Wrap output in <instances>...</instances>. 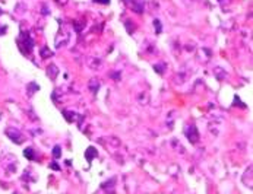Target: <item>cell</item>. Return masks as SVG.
Instances as JSON below:
<instances>
[{
	"instance_id": "5bb4252c",
	"label": "cell",
	"mask_w": 253,
	"mask_h": 194,
	"mask_svg": "<svg viewBox=\"0 0 253 194\" xmlns=\"http://www.w3.org/2000/svg\"><path fill=\"white\" fill-rule=\"evenodd\" d=\"M94 2H98V3H110V0H94Z\"/></svg>"
},
{
	"instance_id": "e0dca14e",
	"label": "cell",
	"mask_w": 253,
	"mask_h": 194,
	"mask_svg": "<svg viewBox=\"0 0 253 194\" xmlns=\"http://www.w3.org/2000/svg\"><path fill=\"white\" fill-rule=\"evenodd\" d=\"M125 2H129V0H125Z\"/></svg>"
},
{
	"instance_id": "4fadbf2b",
	"label": "cell",
	"mask_w": 253,
	"mask_h": 194,
	"mask_svg": "<svg viewBox=\"0 0 253 194\" xmlns=\"http://www.w3.org/2000/svg\"><path fill=\"white\" fill-rule=\"evenodd\" d=\"M7 28L6 27H2V25H0V35H2V34H5V31H6Z\"/></svg>"
},
{
	"instance_id": "ba28073f",
	"label": "cell",
	"mask_w": 253,
	"mask_h": 194,
	"mask_svg": "<svg viewBox=\"0 0 253 194\" xmlns=\"http://www.w3.org/2000/svg\"><path fill=\"white\" fill-rule=\"evenodd\" d=\"M98 88H100V82H98V81L92 79V81L89 82V89H91L92 92H97V91H98Z\"/></svg>"
},
{
	"instance_id": "7a4b0ae2",
	"label": "cell",
	"mask_w": 253,
	"mask_h": 194,
	"mask_svg": "<svg viewBox=\"0 0 253 194\" xmlns=\"http://www.w3.org/2000/svg\"><path fill=\"white\" fill-rule=\"evenodd\" d=\"M18 42H19V45H20V44H25V47H27V53H31V50H32V47H34V41L31 40L29 34L22 32L20 38L18 40Z\"/></svg>"
},
{
	"instance_id": "6da1fadb",
	"label": "cell",
	"mask_w": 253,
	"mask_h": 194,
	"mask_svg": "<svg viewBox=\"0 0 253 194\" xmlns=\"http://www.w3.org/2000/svg\"><path fill=\"white\" fill-rule=\"evenodd\" d=\"M6 136L10 139L12 142H15V143H18V145H20L22 142H24V134L20 133L18 128H15V127H7L6 128Z\"/></svg>"
},
{
	"instance_id": "8992f818",
	"label": "cell",
	"mask_w": 253,
	"mask_h": 194,
	"mask_svg": "<svg viewBox=\"0 0 253 194\" xmlns=\"http://www.w3.org/2000/svg\"><path fill=\"white\" fill-rule=\"evenodd\" d=\"M97 149H94V147H88L87 152H85V156H87L88 161H92V158H95L97 156Z\"/></svg>"
},
{
	"instance_id": "7c38bea8",
	"label": "cell",
	"mask_w": 253,
	"mask_h": 194,
	"mask_svg": "<svg viewBox=\"0 0 253 194\" xmlns=\"http://www.w3.org/2000/svg\"><path fill=\"white\" fill-rule=\"evenodd\" d=\"M154 25L157 27V34H161V31H162V28H161V22L158 19L154 20Z\"/></svg>"
},
{
	"instance_id": "3957f363",
	"label": "cell",
	"mask_w": 253,
	"mask_h": 194,
	"mask_svg": "<svg viewBox=\"0 0 253 194\" xmlns=\"http://www.w3.org/2000/svg\"><path fill=\"white\" fill-rule=\"evenodd\" d=\"M186 134H187V139L192 142V143H196V142L199 140L198 128H196V126H193V124H190V126L186 128Z\"/></svg>"
},
{
	"instance_id": "9c48e42d",
	"label": "cell",
	"mask_w": 253,
	"mask_h": 194,
	"mask_svg": "<svg viewBox=\"0 0 253 194\" xmlns=\"http://www.w3.org/2000/svg\"><path fill=\"white\" fill-rule=\"evenodd\" d=\"M51 56H53V53H51V51H50V50H48V48H47V47H44V48H43V50H41V57H43V59H47V57H51Z\"/></svg>"
},
{
	"instance_id": "8fae6325",
	"label": "cell",
	"mask_w": 253,
	"mask_h": 194,
	"mask_svg": "<svg viewBox=\"0 0 253 194\" xmlns=\"http://www.w3.org/2000/svg\"><path fill=\"white\" fill-rule=\"evenodd\" d=\"M215 74L218 76V79H220V81H222V79L225 77V73H224V72H221L220 67H217V69H215Z\"/></svg>"
},
{
	"instance_id": "9a60e30c",
	"label": "cell",
	"mask_w": 253,
	"mask_h": 194,
	"mask_svg": "<svg viewBox=\"0 0 253 194\" xmlns=\"http://www.w3.org/2000/svg\"><path fill=\"white\" fill-rule=\"evenodd\" d=\"M57 2H59V3H61V5H66V3H67V0H57Z\"/></svg>"
},
{
	"instance_id": "2e32d148",
	"label": "cell",
	"mask_w": 253,
	"mask_h": 194,
	"mask_svg": "<svg viewBox=\"0 0 253 194\" xmlns=\"http://www.w3.org/2000/svg\"><path fill=\"white\" fill-rule=\"evenodd\" d=\"M51 168H53V169H59V167H57L56 163H51Z\"/></svg>"
},
{
	"instance_id": "52a82bcc",
	"label": "cell",
	"mask_w": 253,
	"mask_h": 194,
	"mask_svg": "<svg viewBox=\"0 0 253 194\" xmlns=\"http://www.w3.org/2000/svg\"><path fill=\"white\" fill-rule=\"evenodd\" d=\"M24 155L27 156L29 161H34V159H35V153H34V149H32V147H27V149L24 150Z\"/></svg>"
},
{
	"instance_id": "30bf717a",
	"label": "cell",
	"mask_w": 253,
	"mask_h": 194,
	"mask_svg": "<svg viewBox=\"0 0 253 194\" xmlns=\"http://www.w3.org/2000/svg\"><path fill=\"white\" fill-rule=\"evenodd\" d=\"M53 156L56 158V159L61 156V147H60V146H54V149H53Z\"/></svg>"
},
{
	"instance_id": "277c9868",
	"label": "cell",
	"mask_w": 253,
	"mask_h": 194,
	"mask_svg": "<svg viewBox=\"0 0 253 194\" xmlns=\"http://www.w3.org/2000/svg\"><path fill=\"white\" fill-rule=\"evenodd\" d=\"M40 89V86L35 83V82H31V83H28L27 85V91H28V96H32L37 91Z\"/></svg>"
},
{
	"instance_id": "5b68a950",
	"label": "cell",
	"mask_w": 253,
	"mask_h": 194,
	"mask_svg": "<svg viewBox=\"0 0 253 194\" xmlns=\"http://www.w3.org/2000/svg\"><path fill=\"white\" fill-rule=\"evenodd\" d=\"M57 73H59V69L54 66V64H51V66H48V69H47V74L50 76V79H56V76H57Z\"/></svg>"
}]
</instances>
